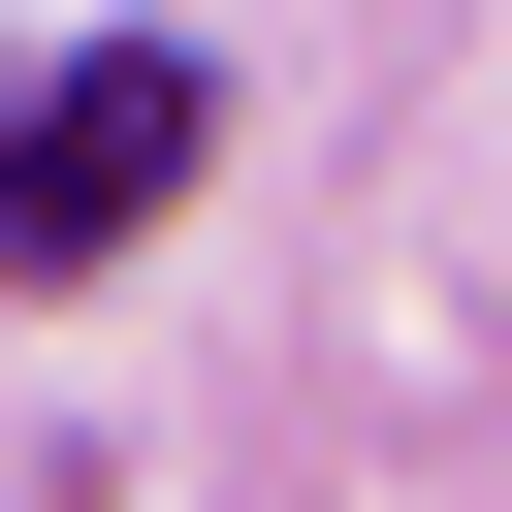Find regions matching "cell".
<instances>
[{"label":"cell","mask_w":512,"mask_h":512,"mask_svg":"<svg viewBox=\"0 0 512 512\" xmlns=\"http://www.w3.org/2000/svg\"><path fill=\"white\" fill-rule=\"evenodd\" d=\"M192 128H224V96H192V32H96L64 96H0V288H64V256H128V224L192 192Z\"/></svg>","instance_id":"obj_1"}]
</instances>
